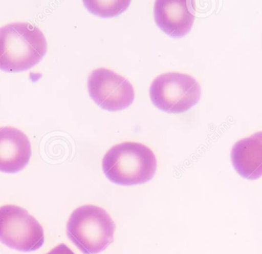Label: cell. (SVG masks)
I'll return each instance as SVG.
<instances>
[{
	"mask_svg": "<svg viewBox=\"0 0 262 254\" xmlns=\"http://www.w3.org/2000/svg\"><path fill=\"white\" fill-rule=\"evenodd\" d=\"M104 175L120 185L141 184L155 175L157 160L148 146L136 141H124L112 146L104 156Z\"/></svg>",
	"mask_w": 262,
	"mask_h": 254,
	"instance_id": "7a4b0ae2",
	"label": "cell"
},
{
	"mask_svg": "<svg viewBox=\"0 0 262 254\" xmlns=\"http://www.w3.org/2000/svg\"><path fill=\"white\" fill-rule=\"evenodd\" d=\"M0 241L18 251H35L44 244V230L26 209L5 205L0 207Z\"/></svg>",
	"mask_w": 262,
	"mask_h": 254,
	"instance_id": "5b68a950",
	"label": "cell"
},
{
	"mask_svg": "<svg viewBox=\"0 0 262 254\" xmlns=\"http://www.w3.org/2000/svg\"><path fill=\"white\" fill-rule=\"evenodd\" d=\"M88 88L94 101L109 111L121 110L128 107L135 97L130 81L106 68H98L91 72Z\"/></svg>",
	"mask_w": 262,
	"mask_h": 254,
	"instance_id": "8992f818",
	"label": "cell"
},
{
	"mask_svg": "<svg viewBox=\"0 0 262 254\" xmlns=\"http://www.w3.org/2000/svg\"><path fill=\"white\" fill-rule=\"evenodd\" d=\"M115 224L104 209L94 205L77 208L69 218L67 235L84 254L104 251L114 241Z\"/></svg>",
	"mask_w": 262,
	"mask_h": 254,
	"instance_id": "3957f363",
	"label": "cell"
},
{
	"mask_svg": "<svg viewBox=\"0 0 262 254\" xmlns=\"http://www.w3.org/2000/svg\"><path fill=\"white\" fill-rule=\"evenodd\" d=\"M232 164L238 175L249 180L262 176V132L243 138L234 144Z\"/></svg>",
	"mask_w": 262,
	"mask_h": 254,
	"instance_id": "9c48e42d",
	"label": "cell"
},
{
	"mask_svg": "<svg viewBox=\"0 0 262 254\" xmlns=\"http://www.w3.org/2000/svg\"><path fill=\"white\" fill-rule=\"evenodd\" d=\"M32 155L29 137L13 126L0 127V172L15 173L26 167Z\"/></svg>",
	"mask_w": 262,
	"mask_h": 254,
	"instance_id": "52a82bcc",
	"label": "cell"
},
{
	"mask_svg": "<svg viewBox=\"0 0 262 254\" xmlns=\"http://www.w3.org/2000/svg\"><path fill=\"white\" fill-rule=\"evenodd\" d=\"M42 31L28 22H13L0 27V69L18 72L32 67L47 51Z\"/></svg>",
	"mask_w": 262,
	"mask_h": 254,
	"instance_id": "6da1fadb",
	"label": "cell"
},
{
	"mask_svg": "<svg viewBox=\"0 0 262 254\" xmlns=\"http://www.w3.org/2000/svg\"><path fill=\"white\" fill-rule=\"evenodd\" d=\"M46 254H75L66 244H60Z\"/></svg>",
	"mask_w": 262,
	"mask_h": 254,
	"instance_id": "8fae6325",
	"label": "cell"
},
{
	"mask_svg": "<svg viewBox=\"0 0 262 254\" xmlns=\"http://www.w3.org/2000/svg\"><path fill=\"white\" fill-rule=\"evenodd\" d=\"M151 100L159 109L169 112H183L196 104L201 87L194 77L179 72L160 74L149 87Z\"/></svg>",
	"mask_w": 262,
	"mask_h": 254,
	"instance_id": "277c9868",
	"label": "cell"
},
{
	"mask_svg": "<svg viewBox=\"0 0 262 254\" xmlns=\"http://www.w3.org/2000/svg\"><path fill=\"white\" fill-rule=\"evenodd\" d=\"M86 7L101 16H113L127 9L130 0H84Z\"/></svg>",
	"mask_w": 262,
	"mask_h": 254,
	"instance_id": "30bf717a",
	"label": "cell"
},
{
	"mask_svg": "<svg viewBox=\"0 0 262 254\" xmlns=\"http://www.w3.org/2000/svg\"><path fill=\"white\" fill-rule=\"evenodd\" d=\"M189 0H157L154 4L156 23L172 36H183L192 27L195 12Z\"/></svg>",
	"mask_w": 262,
	"mask_h": 254,
	"instance_id": "ba28073f",
	"label": "cell"
}]
</instances>
